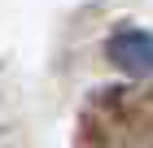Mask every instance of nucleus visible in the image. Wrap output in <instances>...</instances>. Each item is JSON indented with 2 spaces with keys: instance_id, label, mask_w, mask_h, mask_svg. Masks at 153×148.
<instances>
[{
  "instance_id": "obj_1",
  "label": "nucleus",
  "mask_w": 153,
  "mask_h": 148,
  "mask_svg": "<svg viewBox=\"0 0 153 148\" xmlns=\"http://www.w3.org/2000/svg\"><path fill=\"white\" fill-rule=\"evenodd\" d=\"M79 139L83 148H153V87L96 91Z\"/></svg>"
},
{
  "instance_id": "obj_2",
  "label": "nucleus",
  "mask_w": 153,
  "mask_h": 148,
  "mask_svg": "<svg viewBox=\"0 0 153 148\" xmlns=\"http://www.w3.org/2000/svg\"><path fill=\"white\" fill-rule=\"evenodd\" d=\"M105 57L127 74H153V31L123 26L105 39Z\"/></svg>"
}]
</instances>
